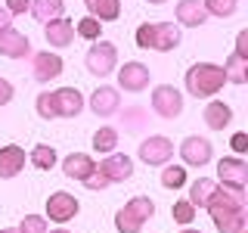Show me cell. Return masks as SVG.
Listing matches in <instances>:
<instances>
[{
	"instance_id": "cell-29",
	"label": "cell",
	"mask_w": 248,
	"mask_h": 233,
	"mask_svg": "<svg viewBox=\"0 0 248 233\" xmlns=\"http://www.w3.org/2000/svg\"><path fill=\"white\" fill-rule=\"evenodd\" d=\"M183 183H186V171L180 165H168L165 171H161V186H168V190H180Z\"/></svg>"
},
{
	"instance_id": "cell-1",
	"label": "cell",
	"mask_w": 248,
	"mask_h": 233,
	"mask_svg": "<svg viewBox=\"0 0 248 233\" xmlns=\"http://www.w3.org/2000/svg\"><path fill=\"white\" fill-rule=\"evenodd\" d=\"M208 215L220 233H245V190L230 183H217L211 199H208Z\"/></svg>"
},
{
	"instance_id": "cell-3",
	"label": "cell",
	"mask_w": 248,
	"mask_h": 233,
	"mask_svg": "<svg viewBox=\"0 0 248 233\" xmlns=\"http://www.w3.org/2000/svg\"><path fill=\"white\" fill-rule=\"evenodd\" d=\"M152 215H155V202L149 196H134L115 215V227H118V233H140Z\"/></svg>"
},
{
	"instance_id": "cell-12",
	"label": "cell",
	"mask_w": 248,
	"mask_h": 233,
	"mask_svg": "<svg viewBox=\"0 0 248 233\" xmlns=\"http://www.w3.org/2000/svg\"><path fill=\"white\" fill-rule=\"evenodd\" d=\"M28 53H31V41L22 34V31H16L13 25L0 31V56H6V59H22V56H28Z\"/></svg>"
},
{
	"instance_id": "cell-13",
	"label": "cell",
	"mask_w": 248,
	"mask_h": 233,
	"mask_svg": "<svg viewBox=\"0 0 248 233\" xmlns=\"http://www.w3.org/2000/svg\"><path fill=\"white\" fill-rule=\"evenodd\" d=\"M31 75H34V81L50 84L53 78L62 75V59L56 56V53H37L34 62H31Z\"/></svg>"
},
{
	"instance_id": "cell-20",
	"label": "cell",
	"mask_w": 248,
	"mask_h": 233,
	"mask_svg": "<svg viewBox=\"0 0 248 233\" xmlns=\"http://www.w3.org/2000/svg\"><path fill=\"white\" fill-rule=\"evenodd\" d=\"M22 168H25V150L22 146H3L0 150V177L10 181V177L22 174Z\"/></svg>"
},
{
	"instance_id": "cell-2",
	"label": "cell",
	"mask_w": 248,
	"mask_h": 233,
	"mask_svg": "<svg viewBox=\"0 0 248 233\" xmlns=\"http://www.w3.org/2000/svg\"><path fill=\"white\" fill-rule=\"evenodd\" d=\"M227 84V75H223V66H214V62H196V66L186 72V90L199 100L214 97L217 90Z\"/></svg>"
},
{
	"instance_id": "cell-15",
	"label": "cell",
	"mask_w": 248,
	"mask_h": 233,
	"mask_svg": "<svg viewBox=\"0 0 248 233\" xmlns=\"http://www.w3.org/2000/svg\"><path fill=\"white\" fill-rule=\"evenodd\" d=\"M90 109L99 115V118H108V115H115L121 109V97L115 87H96L90 97Z\"/></svg>"
},
{
	"instance_id": "cell-22",
	"label": "cell",
	"mask_w": 248,
	"mask_h": 233,
	"mask_svg": "<svg viewBox=\"0 0 248 233\" xmlns=\"http://www.w3.org/2000/svg\"><path fill=\"white\" fill-rule=\"evenodd\" d=\"M93 19L99 22H115L121 16V0H84Z\"/></svg>"
},
{
	"instance_id": "cell-24",
	"label": "cell",
	"mask_w": 248,
	"mask_h": 233,
	"mask_svg": "<svg viewBox=\"0 0 248 233\" xmlns=\"http://www.w3.org/2000/svg\"><path fill=\"white\" fill-rule=\"evenodd\" d=\"M28 10L34 13L37 22H50V19H59L65 6H62V0H31Z\"/></svg>"
},
{
	"instance_id": "cell-4",
	"label": "cell",
	"mask_w": 248,
	"mask_h": 233,
	"mask_svg": "<svg viewBox=\"0 0 248 233\" xmlns=\"http://www.w3.org/2000/svg\"><path fill=\"white\" fill-rule=\"evenodd\" d=\"M84 62H87V72L90 75H108L115 68V62H118V47H115L112 41H96L87 50V56H84Z\"/></svg>"
},
{
	"instance_id": "cell-7",
	"label": "cell",
	"mask_w": 248,
	"mask_h": 233,
	"mask_svg": "<svg viewBox=\"0 0 248 233\" xmlns=\"http://www.w3.org/2000/svg\"><path fill=\"white\" fill-rule=\"evenodd\" d=\"M180 44V25H170V22H149V50L168 53Z\"/></svg>"
},
{
	"instance_id": "cell-6",
	"label": "cell",
	"mask_w": 248,
	"mask_h": 233,
	"mask_svg": "<svg viewBox=\"0 0 248 233\" xmlns=\"http://www.w3.org/2000/svg\"><path fill=\"white\" fill-rule=\"evenodd\" d=\"M149 81H152V72L143 66V62H124L121 72H118V84H121V90H127V93L146 90Z\"/></svg>"
},
{
	"instance_id": "cell-9",
	"label": "cell",
	"mask_w": 248,
	"mask_h": 233,
	"mask_svg": "<svg viewBox=\"0 0 248 233\" xmlns=\"http://www.w3.org/2000/svg\"><path fill=\"white\" fill-rule=\"evenodd\" d=\"M75 215H78V199L72 193L59 190V193H53V196L46 199V217H50V221L65 224V221H72Z\"/></svg>"
},
{
	"instance_id": "cell-18",
	"label": "cell",
	"mask_w": 248,
	"mask_h": 233,
	"mask_svg": "<svg viewBox=\"0 0 248 233\" xmlns=\"http://www.w3.org/2000/svg\"><path fill=\"white\" fill-rule=\"evenodd\" d=\"M96 171V165H93V159L90 155H84V152H72L68 159H62V174L65 177H72V181H87V177Z\"/></svg>"
},
{
	"instance_id": "cell-16",
	"label": "cell",
	"mask_w": 248,
	"mask_h": 233,
	"mask_svg": "<svg viewBox=\"0 0 248 233\" xmlns=\"http://www.w3.org/2000/svg\"><path fill=\"white\" fill-rule=\"evenodd\" d=\"M53 100H56V115H59V118H75V115L84 109V97L75 87L53 90Z\"/></svg>"
},
{
	"instance_id": "cell-17",
	"label": "cell",
	"mask_w": 248,
	"mask_h": 233,
	"mask_svg": "<svg viewBox=\"0 0 248 233\" xmlns=\"http://www.w3.org/2000/svg\"><path fill=\"white\" fill-rule=\"evenodd\" d=\"M217 177H220V183H230V186H242L248 183V165L242 159H220V165H217Z\"/></svg>"
},
{
	"instance_id": "cell-38",
	"label": "cell",
	"mask_w": 248,
	"mask_h": 233,
	"mask_svg": "<svg viewBox=\"0 0 248 233\" xmlns=\"http://www.w3.org/2000/svg\"><path fill=\"white\" fill-rule=\"evenodd\" d=\"M236 53L248 59V31H239V37H236Z\"/></svg>"
},
{
	"instance_id": "cell-32",
	"label": "cell",
	"mask_w": 248,
	"mask_h": 233,
	"mask_svg": "<svg viewBox=\"0 0 248 233\" xmlns=\"http://www.w3.org/2000/svg\"><path fill=\"white\" fill-rule=\"evenodd\" d=\"M174 221L177 224H192L196 221V205L189 199H177L174 202Z\"/></svg>"
},
{
	"instance_id": "cell-43",
	"label": "cell",
	"mask_w": 248,
	"mask_h": 233,
	"mask_svg": "<svg viewBox=\"0 0 248 233\" xmlns=\"http://www.w3.org/2000/svg\"><path fill=\"white\" fill-rule=\"evenodd\" d=\"M0 233H16V230H0Z\"/></svg>"
},
{
	"instance_id": "cell-11",
	"label": "cell",
	"mask_w": 248,
	"mask_h": 233,
	"mask_svg": "<svg viewBox=\"0 0 248 233\" xmlns=\"http://www.w3.org/2000/svg\"><path fill=\"white\" fill-rule=\"evenodd\" d=\"M99 171L108 177V183H124L134 177V159L121 152H108V159L99 165Z\"/></svg>"
},
{
	"instance_id": "cell-31",
	"label": "cell",
	"mask_w": 248,
	"mask_h": 233,
	"mask_svg": "<svg viewBox=\"0 0 248 233\" xmlns=\"http://www.w3.org/2000/svg\"><path fill=\"white\" fill-rule=\"evenodd\" d=\"M50 230V224H46V217L41 215H25L22 217V224H19V230L16 233H46Z\"/></svg>"
},
{
	"instance_id": "cell-8",
	"label": "cell",
	"mask_w": 248,
	"mask_h": 233,
	"mask_svg": "<svg viewBox=\"0 0 248 233\" xmlns=\"http://www.w3.org/2000/svg\"><path fill=\"white\" fill-rule=\"evenodd\" d=\"M170 155H174V143L168 137H146L140 143V159L146 165H168Z\"/></svg>"
},
{
	"instance_id": "cell-10",
	"label": "cell",
	"mask_w": 248,
	"mask_h": 233,
	"mask_svg": "<svg viewBox=\"0 0 248 233\" xmlns=\"http://www.w3.org/2000/svg\"><path fill=\"white\" fill-rule=\"evenodd\" d=\"M211 143H208L205 137H186L183 143H180V159L186 162V165H192V168H202V165H208L211 162Z\"/></svg>"
},
{
	"instance_id": "cell-27",
	"label": "cell",
	"mask_w": 248,
	"mask_h": 233,
	"mask_svg": "<svg viewBox=\"0 0 248 233\" xmlns=\"http://www.w3.org/2000/svg\"><path fill=\"white\" fill-rule=\"evenodd\" d=\"M115 146H118V131H115V128H99L96 134H93V150L112 152Z\"/></svg>"
},
{
	"instance_id": "cell-37",
	"label": "cell",
	"mask_w": 248,
	"mask_h": 233,
	"mask_svg": "<svg viewBox=\"0 0 248 233\" xmlns=\"http://www.w3.org/2000/svg\"><path fill=\"white\" fill-rule=\"evenodd\" d=\"M230 146H232L236 152H248V134H232Z\"/></svg>"
},
{
	"instance_id": "cell-41",
	"label": "cell",
	"mask_w": 248,
	"mask_h": 233,
	"mask_svg": "<svg viewBox=\"0 0 248 233\" xmlns=\"http://www.w3.org/2000/svg\"><path fill=\"white\" fill-rule=\"evenodd\" d=\"M46 233H68V230H46Z\"/></svg>"
},
{
	"instance_id": "cell-36",
	"label": "cell",
	"mask_w": 248,
	"mask_h": 233,
	"mask_svg": "<svg viewBox=\"0 0 248 233\" xmlns=\"http://www.w3.org/2000/svg\"><path fill=\"white\" fill-rule=\"evenodd\" d=\"M10 100H13V84L6 78H0V106H6Z\"/></svg>"
},
{
	"instance_id": "cell-30",
	"label": "cell",
	"mask_w": 248,
	"mask_h": 233,
	"mask_svg": "<svg viewBox=\"0 0 248 233\" xmlns=\"http://www.w3.org/2000/svg\"><path fill=\"white\" fill-rule=\"evenodd\" d=\"M205 3V10H208V16H217V19H227V16H232L236 13V0H202Z\"/></svg>"
},
{
	"instance_id": "cell-19",
	"label": "cell",
	"mask_w": 248,
	"mask_h": 233,
	"mask_svg": "<svg viewBox=\"0 0 248 233\" xmlns=\"http://www.w3.org/2000/svg\"><path fill=\"white\" fill-rule=\"evenodd\" d=\"M177 22L180 25H189V28H199L208 22V10L202 0H180L177 3Z\"/></svg>"
},
{
	"instance_id": "cell-35",
	"label": "cell",
	"mask_w": 248,
	"mask_h": 233,
	"mask_svg": "<svg viewBox=\"0 0 248 233\" xmlns=\"http://www.w3.org/2000/svg\"><path fill=\"white\" fill-rule=\"evenodd\" d=\"M31 6V0H6V13L10 16H19V13H25Z\"/></svg>"
},
{
	"instance_id": "cell-28",
	"label": "cell",
	"mask_w": 248,
	"mask_h": 233,
	"mask_svg": "<svg viewBox=\"0 0 248 233\" xmlns=\"http://www.w3.org/2000/svg\"><path fill=\"white\" fill-rule=\"evenodd\" d=\"M99 31H103V25H99V19H93V16H84L81 22H75V34L87 37V41H99Z\"/></svg>"
},
{
	"instance_id": "cell-21",
	"label": "cell",
	"mask_w": 248,
	"mask_h": 233,
	"mask_svg": "<svg viewBox=\"0 0 248 233\" xmlns=\"http://www.w3.org/2000/svg\"><path fill=\"white\" fill-rule=\"evenodd\" d=\"M230 121H232V109L223 103V100H211V103L205 106V124L211 131H223Z\"/></svg>"
},
{
	"instance_id": "cell-33",
	"label": "cell",
	"mask_w": 248,
	"mask_h": 233,
	"mask_svg": "<svg viewBox=\"0 0 248 233\" xmlns=\"http://www.w3.org/2000/svg\"><path fill=\"white\" fill-rule=\"evenodd\" d=\"M34 106H37V115H41V118H46V121H50V118H59V115H56V100H53L50 90H44L41 97H37Z\"/></svg>"
},
{
	"instance_id": "cell-25",
	"label": "cell",
	"mask_w": 248,
	"mask_h": 233,
	"mask_svg": "<svg viewBox=\"0 0 248 233\" xmlns=\"http://www.w3.org/2000/svg\"><path fill=\"white\" fill-rule=\"evenodd\" d=\"M214 186H217L214 181H208V177H199V181L189 186V202H192L196 208H205L208 199H211V193H214Z\"/></svg>"
},
{
	"instance_id": "cell-5",
	"label": "cell",
	"mask_w": 248,
	"mask_h": 233,
	"mask_svg": "<svg viewBox=\"0 0 248 233\" xmlns=\"http://www.w3.org/2000/svg\"><path fill=\"white\" fill-rule=\"evenodd\" d=\"M152 109H155V115H161V118H177V115L183 112L180 90L170 87V84H158V87L152 90Z\"/></svg>"
},
{
	"instance_id": "cell-26",
	"label": "cell",
	"mask_w": 248,
	"mask_h": 233,
	"mask_svg": "<svg viewBox=\"0 0 248 233\" xmlns=\"http://www.w3.org/2000/svg\"><path fill=\"white\" fill-rule=\"evenodd\" d=\"M31 165L41 168V171H50L53 165H56V150L46 143H37L34 150H31Z\"/></svg>"
},
{
	"instance_id": "cell-23",
	"label": "cell",
	"mask_w": 248,
	"mask_h": 233,
	"mask_svg": "<svg viewBox=\"0 0 248 233\" xmlns=\"http://www.w3.org/2000/svg\"><path fill=\"white\" fill-rule=\"evenodd\" d=\"M223 75H227V81H232V84H245L248 81V59L239 56V53H230L227 62H223Z\"/></svg>"
},
{
	"instance_id": "cell-39",
	"label": "cell",
	"mask_w": 248,
	"mask_h": 233,
	"mask_svg": "<svg viewBox=\"0 0 248 233\" xmlns=\"http://www.w3.org/2000/svg\"><path fill=\"white\" fill-rule=\"evenodd\" d=\"M10 25H13V16L6 13V6H0V31H3V28H10Z\"/></svg>"
},
{
	"instance_id": "cell-40",
	"label": "cell",
	"mask_w": 248,
	"mask_h": 233,
	"mask_svg": "<svg viewBox=\"0 0 248 233\" xmlns=\"http://www.w3.org/2000/svg\"><path fill=\"white\" fill-rule=\"evenodd\" d=\"M180 233H199V230H189V227H186V230H180Z\"/></svg>"
},
{
	"instance_id": "cell-34",
	"label": "cell",
	"mask_w": 248,
	"mask_h": 233,
	"mask_svg": "<svg viewBox=\"0 0 248 233\" xmlns=\"http://www.w3.org/2000/svg\"><path fill=\"white\" fill-rule=\"evenodd\" d=\"M84 186H87V190H106V186H108V177L103 174V171H93L87 181H84Z\"/></svg>"
},
{
	"instance_id": "cell-14",
	"label": "cell",
	"mask_w": 248,
	"mask_h": 233,
	"mask_svg": "<svg viewBox=\"0 0 248 233\" xmlns=\"http://www.w3.org/2000/svg\"><path fill=\"white\" fill-rule=\"evenodd\" d=\"M44 34H46V44L50 47H68L75 41V22H68V19H50V22H44Z\"/></svg>"
},
{
	"instance_id": "cell-42",
	"label": "cell",
	"mask_w": 248,
	"mask_h": 233,
	"mask_svg": "<svg viewBox=\"0 0 248 233\" xmlns=\"http://www.w3.org/2000/svg\"><path fill=\"white\" fill-rule=\"evenodd\" d=\"M149 3H155V6H158V3H165V0H149Z\"/></svg>"
}]
</instances>
